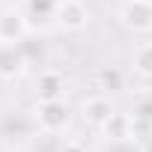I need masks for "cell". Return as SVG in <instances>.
Returning a JSON list of instances; mask_svg holds the SVG:
<instances>
[{"label": "cell", "instance_id": "cell-6", "mask_svg": "<svg viewBox=\"0 0 152 152\" xmlns=\"http://www.w3.org/2000/svg\"><path fill=\"white\" fill-rule=\"evenodd\" d=\"M81 113H84V119H87L93 128H102V122L113 113V104H110L107 96H90V99H84Z\"/></svg>", "mask_w": 152, "mask_h": 152}, {"label": "cell", "instance_id": "cell-12", "mask_svg": "<svg viewBox=\"0 0 152 152\" xmlns=\"http://www.w3.org/2000/svg\"><path fill=\"white\" fill-rule=\"evenodd\" d=\"M54 152H87V146L78 143V140H66V143H60Z\"/></svg>", "mask_w": 152, "mask_h": 152}, {"label": "cell", "instance_id": "cell-8", "mask_svg": "<svg viewBox=\"0 0 152 152\" xmlns=\"http://www.w3.org/2000/svg\"><path fill=\"white\" fill-rule=\"evenodd\" d=\"M131 69H134L137 78L152 81V42H140L131 51Z\"/></svg>", "mask_w": 152, "mask_h": 152}, {"label": "cell", "instance_id": "cell-2", "mask_svg": "<svg viewBox=\"0 0 152 152\" xmlns=\"http://www.w3.org/2000/svg\"><path fill=\"white\" fill-rule=\"evenodd\" d=\"M30 33V18L21 6H6L0 12V45L3 48H18Z\"/></svg>", "mask_w": 152, "mask_h": 152}, {"label": "cell", "instance_id": "cell-3", "mask_svg": "<svg viewBox=\"0 0 152 152\" xmlns=\"http://www.w3.org/2000/svg\"><path fill=\"white\" fill-rule=\"evenodd\" d=\"M119 24L131 33H152V0H125L119 6Z\"/></svg>", "mask_w": 152, "mask_h": 152}, {"label": "cell", "instance_id": "cell-9", "mask_svg": "<svg viewBox=\"0 0 152 152\" xmlns=\"http://www.w3.org/2000/svg\"><path fill=\"white\" fill-rule=\"evenodd\" d=\"M57 6H60V0H21V9L27 12V18H30V15H45V18H54Z\"/></svg>", "mask_w": 152, "mask_h": 152}, {"label": "cell", "instance_id": "cell-7", "mask_svg": "<svg viewBox=\"0 0 152 152\" xmlns=\"http://www.w3.org/2000/svg\"><path fill=\"white\" fill-rule=\"evenodd\" d=\"M63 90H66V81H63V75L54 72V69L42 72L39 78H36V99H39V102L63 99Z\"/></svg>", "mask_w": 152, "mask_h": 152}, {"label": "cell", "instance_id": "cell-10", "mask_svg": "<svg viewBox=\"0 0 152 152\" xmlns=\"http://www.w3.org/2000/svg\"><path fill=\"white\" fill-rule=\"evenodd\" d=\"M0 63H6V66H0V75H6V78H12V75H21V72H24V60L15 57V54L0 57Z\"/></svg>", "mask_w": 152, "mask_h": 152}, {"label": "cell", "instance_id": "cell-13", "mask_svg": "<svg viewBox=\"0 0 152 152\" xmlns=\"http://www.w3.org/2000/svg\"><path fill=\"white\" fill-rule=\"evenodd\" d=\"M84 3H87V0H84Z\"/></svg>", "mask_w": 152, "mask_h": 152}, {"label": "cell", "instance_id": "cell-1", "mask_svg": "<svg viewBox=\"0 0 152 152\" xmlns=\"http://www.w3.org/2000/svg\"><path fill=\"white\" fill-rule=\"evenodd\" d=\"M33 122H36V128L45 131V134H60V131L69 128L72 113H69V107L63 104V99H51V102H39V99H36Z\"/></svg>", "mask_w": 152, "mask_h": 152}, {"label": "cell", "instance_id": "cell-5", "mask_svg": "<svg viewBox=\"0 0 152 152\" xmlns=\"http://www.w3.org/2000/svg\"><path fill=\"white\" fill-rule=\"evenodd\" d=\"M99 134H102L104 143H128V140L134 143V116L131 113H122V110H113L102 122Z\"/></svg>", "mask_w": 152, "mask_h": 152}, {"label": "cell", "instance_id": "cell-11", "mask_svg": "<svg viewBox=\"0 0 152 152\" xmlns=\"http://www.w3.org/2000/svg\"><path fill=\"white\" fill-rule=\"evenodd\" d=\"M131 116H137V119H143V122H152V96H143L137 104H134V113Z\"/></svg>", "mask_w": 152, "mask_h": 152}, {"label": "cell", "instance_id": "cell-4", "mask_svg": "<svg viewBox=\"0 0 152 152\" xmlns=\"http://www.w3.org/2000/svg\"><path fill=\"white\" fill-rule=\"evenodd\" d=\"M54 21L66 33H81L90 24V9L84 0H60V6L54 12Z\"/></svg>", "mask_w": 152, "mask_h": 152}]
</instances>
